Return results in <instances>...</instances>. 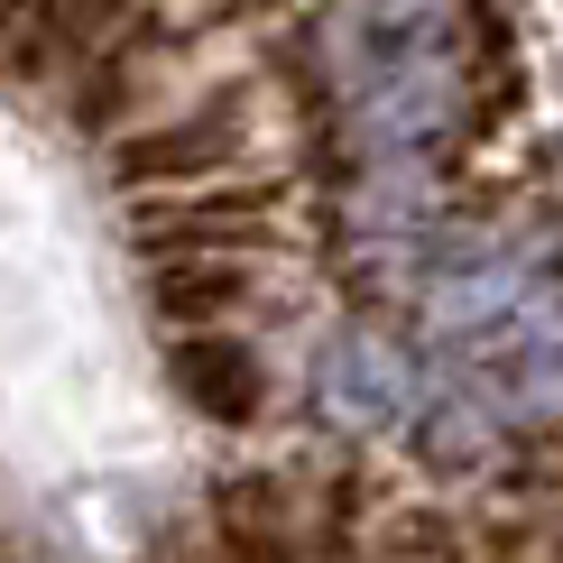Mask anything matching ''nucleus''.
<instances>
[{"label":"nucleus","mask_w":563,"mask_h":563,"mask_svg":"<svg viewBox=\"0 0 563 563\" xmlns=\"http://www.w3.org/2000/svg\"><path fill=\"white\" fill-rule=\"evenodd\" d=\"M351 111H361L369 148H388V157L426 148V139H443V121H453V65H443L434 46H407V56L351 75Z\"/></svg>","instance_id":"obj_1"},{"label":"nucleus","mask_w":563,"mask_h":563,"mask_svg":"<svg viewBox=\"0 0 563 563\" xmlns=\"http://www.w3.org/2000/svg\"><path fill=\"white\" fill-rule=\"evenodd\" d=\"M489 407L554 426L563 416V305H518L508 323H489Z\"/></svg>","instance_id":"obj_2"},{"label":"nucleus","mask_w":563,"mask_h":563,"mask_svg":"<svg viewBox=\"0 0 563 563\" xmlns=\"http://www.w3.org/2000/svg\"><path fill=\"white\" fill-rule=\"evenodd\" d=\"M314 397H323V416H333L342 434H379V426L407 416L416 369L397 361L379 333H333V342H323V361H314Z\"/></svg>","instance_id":"obj_3"},{"label":"nucleus","mask_w":563,"mask_h":563,"mask_svg":"<svg viewBox=\"0 0 563 563\" xmlns=\"http://www.w3.org/2000/svg\"><path fill=\"white\" fill-rule=\"evenodd\" d=\"M241 139H250V102L241 92H213L203 111H185V121L167 130H148V139H121V185H176V176H213L241 157Z\"/></svg>","instance_id":"obj_4"},{"label":"nucleus","mask_w":563,"mask_h":563,"mask_svg":"<svg viewBox=\"0 0 563 563\" xmlns=\"http://www.w3.org/2000/svg\"><path fill=\"white\" fill-rule=\"evenodd\" d=\"M176 388L195 397L213 426H250V416L268 407V369L250 361L241 342H185L176 351Z\"/></svg>","instance_id":"obj_5"},{"label":"nucleus","mask_w":563,"mask_h":563,"mask_svg":"<svg viewBox=\"0 0 563 563\" xmlns=\"http://www.w3.org/2000/svg\"><path fill=\"white\" fill-rule=\"evenodd\" d=\"M443 29V0H342V75H369V65L407 56Z\"/></svg>","instance_id":"obj_6"},{"label":"nucleus","mask_w":563,"mask_h":563,"mask_svg":"<svg viewBox=\"0 0 563 563\" xmlns=\"http://www.w3.org/2000/svg\"><path fill=\"white\" fill-rule=\"evenodd\" d=\"M268 195H203V203H176V213L148 222V250H167V260H185V250H213V241H260Z\"/></svg>","instance_id":"obj_7"},{"label":"nucleus","mask_w":563,"mask_h":563,"mask_svg":"<svg viewBox=\"0 0 563 563\" xmlns=\"http://www.w3.org/2000/svg\"><path fill=\"white\" fill-rule=\"evenodd\" d=\"M518 305H527V287L508 268H462V277H443L426 296V323L434 333H489V323H508Z\"/></svg>","instance_id":"obj_8"},{"label":"nucleus","mask_w":563,"mask_h":563,"mask_svg":"<svg viewBox=\"0 0 563 563\" xmlns=\"http://www.w3.org/2000/svg\"><path fill=\"white\" fill-rule=\"evenodd\" d=\"M489 434H499V407H489V397H434V407L416 416V453H426L434 472H472L489 453Z\"/></svg>","instance_id":"obj_9"},{"label":"nucleus","mask_w":563,"mask_h":563,"mask_svg":"<svg viewBox=\"0 0 563 563\" xmlns=\"http://www.w3.org/2000/svg\"><path fill=\"white\" fill-rule=\"evenodd\" d=\"M241 296H250V277H241V268H231V260H203V268H176L157 305H167V314H231Z\"/></svg>","instance_id":"obj_10"},{"label":"nucleus","mask_w":563,"mask_h":563,"mask_svg":"<svg viewBox=\"0 0 563 563\" xmlns=\"http://www.w3.org/2000/svg\"><path fill=\"white\" fill-rule=\"evenodd\" d=\"M121 19H130V0H46V37H56V56H92Z\"/></svg>","instance_id":"obj_11"}]
</instances>
